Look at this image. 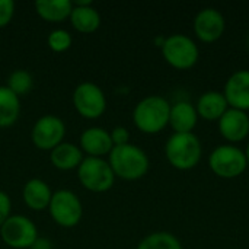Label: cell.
Instances as JSON below:
<instances>
[{
  "instance_id": "cell-12",
  "label": "cell",
  "mask_w": 249,
  "mask_h": 249,
  "mask_svg": "<svg viewBox=\"0 0 249 249\" xmlns=\"http://www.w3.org/2000/svg\"><path fill=\"white\" fill-rule=\"evenodd\" d=\"M217 124L222 137L228 140L229 144L241 143L249 136V117L245 111L229 108Z\"/></svg>"
},
{
  "instance_id": "cell-28",
  "label": "cell",
  "mask_w": 249,
  "mask_h": 249,
  "mask_svg": "<svg viewBox=\"0 0 249 249\" xmlns=\"http://www.w3.org/2000/svg\"><path fill=\"white\" fill-rule=\"evenodd\" d=\"M29 249H53V244H51L48 239L39 238V236H38V239L34 242V245Z\"/></svg>"
},
{
  "instance_id": "cell-3",
  "label": "cell",
  "mask_w": 249,
  "mask_h": 249,
  "mask_svg": "<svg viewBox=\"0 0 249 249\" xmlns=\"http://www.w3.org/2000/svg\"><path fill=\"white\" fill-rule=\"evenodd\" d=\"M165 156L178 171L196 168L203 156V146L194 133H174L165 143Z\"/></svg>"
},
{
  "instance_id": "cell-20",
  "label": "cell",
  "mask_w": 249,
  "mask_h": 249,
  "mask_svg": "<svg viewBox=\"0 0 249 249\" xmlns=\"http://www.w3.org/2000/svg\"><path fill=\"white\" fill-rule=\"evenodd\" d=\"M35 10L45 22H63L70 18L73 10V1L70 0H38L35 1Z\"/></svg>"
},
{
  "instance_id": "cell-6",
  "label": "cell",
  "mask_w": 249,
  "mask_h": 249,
  "mask_svg": "<svg viewBox=\"0 0 249 249\" xmlns=\"http://www.w3.org/2000/svg\"><path fill=\"white\" fill-rule=\"evenodd\" d=\"M77 178L85 190L98 194L109 191L115 182V175L104 158L86 156L77 168Z\"/></svg>"
},
{
  "instance_id": "cell-4",
  "label": "cell",
  "mask_w": 249,
  "mask_h": 249,
  "mask_svg": "<svg viewBox=\"0 0 249 249\" xmlns=\"http://www.w3.org/2000/svg\"><path fill=\"white\" fill-rule=\"evenodd\" d=\"M160 51L163 60L177 70H188L194 67L200 58V50L196 41L185 34L166 36Z\"/></svg>"
},
{
  "instance_id": "cell-18",
  "label": "cell",
  "mask_w": 249,
  "mask_h": 249,
  "mask_svg": "<svg viewBox=\"0 0 249 249\" xmlns=\"http://www.w3.org/2000/svg\"><path fill=\"white\" fill-rule=\"evenodd\" d=\"M198 114L196 105L188 101H178L171 105L169 112V127L174 133H193L197 125Z\"/></svg>"
},
{
  "instance_id": "cell-19",
  "label": "cell",
  "mask_w": 249,
  "mask_h": 249,
  "mask_svg": "<svg viewBox=\"0 0 249 249\" xmlns=\"http://www.w3.org/2000/svg\"><path fill=\"white\" fill-rule=\"evenodd\" d=\"M85 159V155L82 149L73 143L63 142L57 147H54L50 152V162L55 169L60 171H71L77 169L82 160Z\"/></svg>"
},
{
  "instance_id": "cell-1",
  "label": "cell",
  "mask_w": 249,
  "mask_h": 249,
  "mask_svg": "<svg viewBox=\"0 0 249 249\" xmlns=\"http://www.w3.org/2000/svg\"><path fill=\"white\" fill-rule=\"evenodd\" d=\"M108 163L115 178L124 181L142 179L147 174L150 166V160L146 152L131 143L115 146L108 155Z\"/></svg>"
},
{
  "instance_id": "cell-9",
  "label": "cell",
  "mask_w": 249,
  "mask_h": 249,
  "mask_svg": "<svg viewBox=\"0 0 249 249\" xmlns=\"http://www.w3.org/2000/svg\"><path fill=\"white\" fill-rule=\"evenodd\" d=\"M73 105L77 114L86 120H96L107 111V96L93 82H82L73 92Z\"/></svg>"
},
{
  "instance_id": "cell-10",
  "label": "cell",
  "mask_w": 249,
  "mask_h": 249,
  "mask_svg": "<svg viewBox=\"0 0 249 249\" xmlns=\"http://www.w3.org/2000/svg\"><path fill=\"white\" fill-rule=\"evenodd\" d=\"M64 136H66L64 121L53 114L39 117L31 130V140L34 146L45 152H51L54 147L63 143Z\"/></svg>"
},
{
  "instance_id": "cell-15",
  "label": "cell",
  "mask_w": 249,
  "mask_h": 249,
  "mask_svg": "<svg viewBox=\"0 0 249 249\" xmlns=\"http://www.w3.org/2000/svg\"><path fill=\"white\" fill-rule=\"evenodd\" d=\"M69 19L71 26L80 34H93L101 26V15L89 0L73 3Z\"/></svg>"
},
{
  "instance_id": "cell-14",
  "label": "cell",
  "mask_w": 249,
  "mask_h": 249,
  "mask_svg": "<svg viewBox=\"0 0 249 249\" xmlns=\"http://www.w3.org/2000/svg\"><path fill=\"white\" fill-rule=\"evenodd\" d=\"M79 147L83 155H88L89 158H104L111 153L114 144L108 130L102 127H90L80 134Z\"/></svg>"
},
{
  "instance_id": "cell-23",
  "label": "cell",
  "mask_w": 249,
  "mask_h": 249,
  "mask_svg": "<svg viewBox=\"0 0 249 249\" xmlns=\"http://www.w3.org/2000/svg\"><path fill=\"white\" fill-rule=\"evenodd\" d=\"M6 86L15 95H18L20 98V96H25L26 93H29L31 89L34 88V77L28 70L18 69L9 74Z\"/></svg>"
},
{
  "instance_id": "cell-7",
  "label": "cell",
  "mask_w": 249,
  "mask_h": 249,
  "mask_svg": "<svg viewBox=\"0 0 249 249\" xmlns=\"http://www.w3.org/2000/svg\"><path fill=\"white\" fill-rule=\"evenodd\" d=\"M48 212L54 223L64 229L77 226L83 217L82 201L70 190H58L53 193Z\"/></svg>"
},
{
  "instance_id": "cell-2",
  "label": "cell",
  "mask_w": 249,
  "mask_h": 249,
  "mask_svg": "<svg viewBox=\"0 0 249 249\" xmlns=\"http://www.w3.org/2000/svg\"><path fill=\"white\" fill-rule=\"evenodd\" d=\"M171 104L166 98L150 95L137 102L133 109V123L144 134H158L169 125Z\"/></svg>"
},
{
  "instance_id": "cell-13",
  "label": "cell",
  "mask_w": 249,
  "mask_h": 249,
  "mask_svg": "<svg viewBox=\"0 0 249 249\" xmlns=\"http://www.w3.org/2000/svg\"><path fill=\"white\" fill-rule=\"evenodd\" d=\"M223 95L229 108L249 111V70H238L229 76L225 83Z\"/></svg>"
},
{
  "instance_id": "cell-24",
  "label": "cell",
  "mask_w": 249,
  "mask_h": 249,
  "mask_svg": "<svg viewBox=\"0 0 249 249\" xmlns=\"http://www.w3.org/2000/svg\"><path fill=\"white\" fill-rule=\"evenodd\" d=\"M47 44H48L51 51L60 54V53H66L67 50H70V47L73 44V38H71V34L67 29L57 28V29H53L48 34Z\"/></svg>"
},
{
  "instance_id": "cell-8",
  "label": "cell",
  "mask_w": 249,
  "mask_h": 249,
  "mask_svg": "<svg viewBox=\"0 0 249 249\" xmlns=\"http://www.w3.org/2000/svg\"><path fill=\"white\" fill-rule=\"evenodd\" d=\"M1 241L12 249H29L38 239L35 223L22 214H12L0 228Z\"/></svg>"
},
{
  "instance_id": "cell-21",
  "label": "cell",
  "mask_w": 249,
  "mask_h": 249,
  "mask_svg": "<svg viewBox=\"0 0 249 249\" xmlns=\"http://www.w3.org/2000/svg\"><path fill=\"white\" fill-rule=\"evenodd\" d=\"M20 115V98L6 85L0 86V128L12 127Z\"/></svg>"
},
{
  "instance_id": "cell-5",
  "label": "cell",
  "mask_w": 249,
  "mask_h": 249,
  "mask_svg": "<svg viewBox=\"0 0 249 249\" xmlns=\"http://www.w3.org/2000/svg\"><path fill=\"white\" fill-rule=\"evenodd\" d=\"M209 166L212 172L223 179H233L241 177L247 168L248 162L245 152L235 144H220L214 147L209 155Z\"/></svg>"
},
{
  "instance_id": "cell-27",
  "label": "cell",
  "mask_w": 249,
  "mask_h": 249,
  "mask_svg": "<svg viewBox=\"0 0 249 249\" xmlns=\"http://www.w3.org/2000/svg\"><path fill=\"white\" fill-rule=\"evenodd\" d=\"M10 216H12V201H10V197L4 191H0V228L3 226V223Z\"/></svg>"
},
{
  "instance_id": "cell-22",
  "label": "cell",
  "mask_w": 249,
  "mask_h": 249,
  "mask_svg": "<svg viewBox=\"0 0 249 249\" xmlns=\"http://www.w3.org/2000/svg\"><path fill=\"white\" fill-rule=\"evenodd\" d=\"M137 249H184L181 241L169 232H153L143 238Z\"/></svg>"
},
{
  "instance_id": "cell-11",
  "label": "cell",
  "mask_w": 249,
  "mask_h": 249,
  "mask_svg": "<svg viewBox=\"0 0 249 249\" xmlns=\"http://www.w3.org/2000/svg\"><path fill=\"white\" fill-rule=\"evenodd\" d=\"M194 34L197 38L206 44L216 42L222 38L226 29V20L220 10L214 7H204L201 9L194 18Z\"/></svg>"
},
{
  "instance_id": "cell-17",
  "label": "cell",
  "mask_w": 249,
  "mask_h": 249,
  "mask_svg": "<svg viewBox=\"0 0 249 249\" xmlns=\"http://www.w3.org/2000/svg\"><path fill=\"white\" fill-rule=\"evenodd\" d=\"M51 197H53V191L50 185L39 178L29 179L22 188V198H23L25 206L35 212L47 210L50 206Z\"/></svg>"
},
{
  "instance_id": "cell-16",
  "label": "cell",
  "mask_w": 249,
  "mask_h": 249,
  "mask_svg": "<svg viewBox=\"0 0 249 249\" xmlns=\"http://www.w3.org/2000/svg\"><path fill=\"white\" fill-rule=\"evenodd\" d=\"M196 109L198 118H203L206 121H219L222 115L229 109V105L223 92L207 90L200 95L196 104Z\"/></svg>"
},
{
  "instance_id": "cell-25",
  "label": "cell",
  "mask_w": 249,
  "mask_h": 249,
  "mask_svg": "<svg viewBox=\"0 0 249 249\" xmlns=\"http://www.w3.org/2000/svg\"><path fill=\"white\" fill-rule=\"evenodd\" d=\"M15 1L13 0H0V28L7 26L15 15Z\"/></svg>"
},
{
  "instance_id": "cell-29",
  "label": "cell",
  "mask_w": 249,
  "mask_h": 249,
  "mask_svg": "<svg viewBox=\"0 0 249 249\" xmlns=\"http://www.w3.org/2000/svg\"><path fill=\"white\" fill-rule=\"evenodd\" d=\"M244 152H245V158H247V162H248V166H249V143H248V146H247V149H245Z\"/></svg>"
},
{
  "instance_id": "cell-30",
  "label": "cell",
  "mask_w": 249,
  "mask_h": 249,
  "mask_svg": "<svg viewBox=\"0 0 249 249\" xmlns=\"http://www.w3.org/2000/svg\"><path fill=\"white\" fill-rule=\"evenodd\" d=\"M247 48H248V51H249V34H248V36H247Z\"/></svg>"
},
{
  "instance_id": "cell-26",
  "label": "cell",
  "mask_w": 249,
  "mask_h": 249,
  "mask_svg": "<svg viewBox=\"0 0 249 249\" xmlns=\"http://www.w3.org/2000/svg\"><path fill=\"white\" fill-rule=\"evenodd\" d=\"M109 134H111V140H112L114 147L115 146H124V144L130 143V131L125 127H123V125L114 127L109 131Z\"/></svg>"
}]
</instances>
